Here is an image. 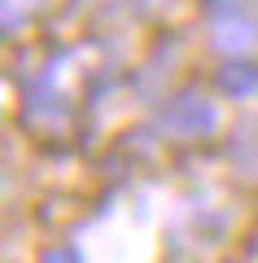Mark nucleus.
Returning a JSON list of instances; mask_svg holds the SVG:
<instances>
[{
  "instance_id": "1",
  "label": "nucleus",
  "mask_w": 258,
  "mask_h": 263,
  "mask_svg": "<svg viewBox=\"0 0 258 263\" xmlns=\"http://www.w3.org/2000/svg\"><path fill=\"white\" fill-rule=\"evenodd\" d=\"M219 44H232V48H245V44H254V31H219Z\"/></svg>"
},
{
  "instance_id": "2",
  "label": "nucleus",
  "mask_w": 258,
  "mask_h": 263,
  "mask_svg": "<svg viewBox=\"0 0 258 263\" xmlns=\"http://www.w3.org/2000/svg\"><path fill=\"white\" fill-rule=\"evenodd\" d=\"M44 263H74V254H70V250H57V254H48Z\"/></svg>"
}]
</instances>
